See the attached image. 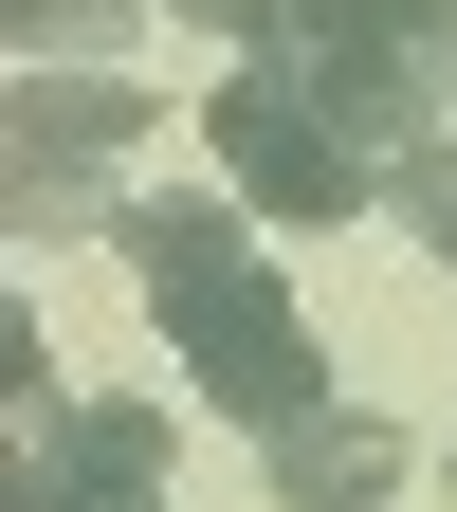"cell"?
<instances>
[{
	"mask_svg": "<svg viewBox=\"0 0 457 512\" xmlns=\"http://www.w3.org/2000/svg\"><path fill=\"white\" fill-rule=\"evenodd\" d=\"M202 165H220V183H238L275 238H311V220H366V202H384V165L348 147L330 110H311V74H293V55H238V74L202 92Z\"/></svg>",
	"mask_w": 457,
	"mask_h": 512,
	"instance_id": "obj_2",
	"label": "cell"
},
{
	"mask_svg": "<svg viewBox=\"0 0 457 512\" xmlns=\"http://www.w3.org/2000/svg\"><path fill=\"white\" fill-rule=\"evenodd\" d=\"M19 19V55H74V37H110V0H0Z\"/></svg>",
	"mask_w": 457,
	"mask_h": 512,
	"instance_id": "obj_10",
	"label": "cell"
},
{
	"mask_svg": "<svg viewBox=\"0 0 457 512\" xmlns=\"http://www.w3.org/2000/svg\"><path fill=\"white\" fill-rule=\"evenodd\" d=\"M275 55L311 74V110H330L366 165H403V147L457 128V0H293Z\"/></svg>",
	"mask_w": 457,
	"mask_h": 512,
	"instance_id": "obj_1",
	"label": "cell"
},
{
	"mask_svg": "<svg viewBox=\"0 0 457 512\" xmlns=\"http://www.w3.org/2000/svg\"><path fill=\"white\" fill-rule=\"evenodd\" d=\"M147 92H128V74H92V55H74V74H55V55H19V110H0V220H19V238H74V220H128L110 202V165L128 147H147Z\"/></svg>",
	"mask_w": 457,
	"mask_h": 512,
	"instance_id": "obj_3",
	"label": "cell"
},
{
	"mask_svg": "<svg viewBox=\"0 0 457 512\" xmlns=\"http://www.w3.org/2000/svg\"><path fill=\"white\" fill-rule=\"evenodd\" d=\"M110 238H128V293L165 311V348L220 330L238 293H275V256H256V202H238V183H165V202H128Z\"/></svg>",
	"mask_w": 457,
	"mask_h": 512,
	"instance_id": "obj_4",
	"label": "cell"
},
{
	"mask_svg": "<svg viewBox=\"0 0 457 512\" xmlns=\"http://www.w3.org/2000/svg\"><path fill=\"white\" fill-rule=\"evenodd\" d=\"M165 19H183V37H220V55H275V37H293V0H165Z\"/></svg>",
	"mask_w": 457,
	"mask_h": 512,
	"instance_id": "obj_9",
	"label": "cell"
},
{
	"mask_svg": "<svg viewBox=\"0 0 457 512\" xmlns=\"http://www.w3.org/2000/svg\"><path fill=\"white\" fill-rule=\"evenodd\" d=\"M439 275H457V238H439Z\"/></svg>",
	"mask_w": 457,
	"mask_h": 512,
	"instance_id": "obj_12",
	"label": "cell"
},
{
	"mask_svg": "<svg viewBox=\"0 0 457 512\" xmlns=\"http://www.w3.org/2000/svg\"><path fill=\"white\" fill-rule=\"evenodd\" d=\"M256 476H275V512H384V494L421 476V439L384 421V403H311V421L256 439Z\"/></svg>",
	"mask_w": 457,
	"mask_h": 512,
	"instance_id": "obj_7",
	"label": "cell"
},
{
	"mask_svg": "<svg viewBox=\"0 0 457 512\" xmlns=\"http://www.w3.org/2000/svg\"><path fill=\"white\" fill-rule=\"evenodd\" d=\"M384 220H421V238H457V128H439V147H403V165H384Z\"/></svg>",
	"mask_w": 457,
	"mask_h": 512,
	"instance_id": "obj_8",
	"label": "cell"
},
{
	"mask_svg": "<svg viewBox=\"0 0 457 512\" xmlns=\"http://www.w3.org/2000/svg\"><path fill=\"white\" fill-rule=\"evenodd\" d=\"M439 494H457V439H439Z\"/></svg>",
	"mask_w": 457,
	"mask_h": 512,
	"instance_id": "obj_11",
	"label": "cell"
},
{
	"mask_svg": "<svg viewBox=\"0 0 457 512\" xmlns=\"http://www.w3.org/2000/svg\"><path fill=\"white\" fill-rule=\"evenodd\" d=\"M19 512H165V403H37Z\"/></svg>",
	"mask_w": 457,
	"mask_h": 512,
	"instance_id": "obj_5",
	"label": "cell"
},
{
	"mask_svg": "<svg viewBox=\"0 0 457 512\" xmlns=\"http://www.w3.org/2000/svg\"><path fill=\"white\" fill-rule=\"evenodd\" d=\"M183 366H202V403H220L238 439H275V421H311V403H330V348H311L293 275H275V293H238L220 330H183Z\"/></svg>",
	"mask_w": 457,
	"mask_h": 512,
	"instance_id": "obj_6",
	"label": "cell"
}]
</instances>
